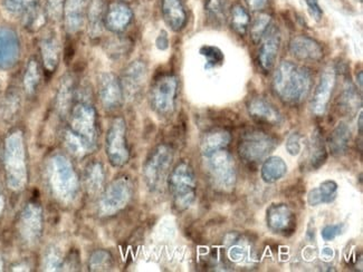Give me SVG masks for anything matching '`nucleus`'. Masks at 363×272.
Listing matches in <instances>:
<instances>
[{
	"mask_svg": "<svg viewBox=\"0 0 363 272\" xmlns=\"http://www.w3.org/2000/svg\"><path fill=\"white\" fill-rule=\"evenodd\" d=\"M69 127L64 133L67 150L76 158L93 153L99 144L95 108L87 99H80L69 112Z\"/></svg>",
	"mask_w": 363,
	"mask_h": 272,
	"instance_id": "1",
	"label": "nucleus"
},
{
	"mask_svg": "<svg viewBox=\"0 0 363 272\" xmlns=\"http://www.w3.org/2000/svg\"><path fill=\"white\" fill-rule=\"evenodd\" d=\"M312 86V75L304 66L283 60L274 73V93L288 105L301 104L307 97Z\"/></svg>",
	"mask_w": 363,
	"mask_h": 272,
	"instance_id": "2",
	"label": "nucleus"
},
{
	"mask_svg": "<svg viewBox=\"0 0 363 272\" xmlns=\"http://www.w3.org/2000/svg\"><path fill=\"white\" fill-rule=\"evenodd\" d=\"M48 186L54 197L64 204L72 203L80 190L78 174L72 162L63 154H55L47 163Z\"/></svg>",
	"mask_w": 363,
	"mask_h": 272,
	"instance_id": "3",
	"label": "nucleus"
},
{
	"mask_svg": "<svg viewBox=\"0 0 363 272\" xmlns=\"http://www.w3.org/2000/svg\"><path fill=\"white\" fill-rule=\"evenodd\" d=\"M3 164L8 186L14 191L23 190L27 183V166L21 132H12L6 138Z\"/></svg>",
	"mask_w": 363,
	"mask_h": 272,
	"instance_id": "4",
	"label": "nucleus"
},
{
	"mask_svg": "<svg viewBox=\"0 0 363 272\" xmlns=\"http://www.w3.org/2000/svg\"><path fill=\"white\" fill-rule=\"evenodd\" d=\"M167 182L176 209L178 211L189 209L197 195V180L189 162H179L169 174Z\"/></svg>",
	"mask_w": 363,
	"mask_h": 272,
	"instance_id": "5",
	"label": "nucleus"
},
{
	"mask_svg": "<svg viewBox=\"0 0 363 272\" xmlns=\"http://www.w3.org/2000/svg\"><path fill=\"white\" fill-rule=\"evenodd\" d=\"M202 159L213 186L222 192L231 191L237 181V171L231 153L222 149L204 154Z\"/></svg>",
	"mask_w": 363,
	"mask_h": 272,
	"instance_id": "6",
	"label": "nucleus"
},
{
	"mask_svg": "<svg viewBox=\"0 0 363 272\" xmlns=\"http://www.w3.org/2000/svg\"><path fill=\"white\" fill-rule=\"evenodd\" d=\"M174 161V151L167 144H160L151 151L143 165L145 186L152 192L160 191L165 186Z\"/></svg>",
	"mask_w": 363,
	"mask_h": 272,
	"instance_id": "7",
	"label": "nucleus"
},
{
	"mask_svg": "<svg viewBox=\"0 0 363 272\" xmlns=\"http://www.w3.org/2000/svg\"><path fill=\"white\" fill-rule=\"evenodd\" d=\"M132 183L128 177L113 180L106 188L99 201V212L102 217L115 216L128 206L132 197Z\"/></svg>",
	"mask_w": 363,
	"mask_h": 272,
	"instance_id": "8",
	"label": "nucleus"
},
{
	"mask_svg": "<svg viewBox=\"0 0 363 272\" xmlns=\"http://www.w3.org/2000/svg\"><path fill=\"white\" fill-rule=\"evenodd\" d=\"M277 147V140L268 133L250 131L240 138L237 149L240 159L249 164H256L268 158Z\"/></svg>",
	"mask_w": 363,
	"mask_h": 272,
	"instance_id": "9",
	"label": "nucleus"
},
{
	"mask_svg": "<svg viewBox=\"0 0 363 272\" xmlns=\"http://www.w3.org/2000/svg\"><path fill=\"white\" fill-rule=\"evenodd\" d=\"M178 94V79L174 75L158 78L151 87L149 101L153 112L161 117L172 115L176 108Z\"/></svg>",
	"mask_w": 363,
	"mask_h": 272,
	"instance_id": "10",
	"label": "nucleus"
},
{
	"mask_svg": "<svg viewBox=\"0 0 363 272\" xmlns=\"http://www.w3.org/2000/svg\"><path fill=\"white\" fill-rule=\"evenodd\" d=\"M106 152L108 162L115 168H122L129 162L130 150L126 141V124L117 117L108 127L106 138Z\"/></svg>",
	"mask_w": 363,
	"mask_h": 272,
	"instance_id": "11",
	"label": "nucleus"
},
{
	"mask_svg": "<svg viewBox=\"0 0 363 272\" xmlns=\"http://www.w3.org/2000/svg\"><path fill=\"white\" fill-rule=\"evenodd\" d=\"M5 12L12 17H21L25 26L30 29L40 27L44 21L39 0H3Z\"/></svg>",
	"mask_w": 363,
	"mask_h": 272,
	"instance_id": "12",
	"label": "nucleus"
},
{
	"mask_svg": "<svg viewBox=\"0 0 363 272\" xmlns=\"http://www.w3.org/2000/svg\"><path fill=\"white\" fill-rule=\"evenodd\" d=\"M21 239L28 245L38 243L43 231V211L36 203H28L21 211L19 220Z\"/></svg>",
	"mask_w": 363,
	"mask_h": 272,
	"instance_id": "13",
	"label": "nucleus"
},
{
	"mask_svg": "<svg viewBox=\"0 0 363 272\" xmlns=\"http://www.w3.org/2000/svg\"><path fill=\"white\" fill-rule=\"evenodd\" d=\"M266 222L270 230L283 236H291L296 227L294 212L284 203L272 204L268 208Z\"/></svg>",
	"mask_w": 363,
	"mask_h": 272,
	"instance_id": "14",
	"label": "nucleus"
},
{
	"mask_svg": "<svg viewBox=\"0 0 363 272\" xmlns=\"http://www.w3.org/2000/svg\"><path fill=\"white\" fill-rule=\"evenodd\" d=\"M336 69L332 66H327V69L322 73L316 92L313 95L312 104H311L313 113L318 116H321L327 112L334 87H336Z\"/></svg>",
	"mask_w": 363,
	"mask_h": 272,
	"instance_id": "15",
	"label": "nucleus"
},
{
	"mask_svg": "<svg viewBox=\"0 0 363 272\" xmlns=\"http://www.w3.org/2000/svg\"><path fill=\"white\" fill-rule=\"evenodd\" d=\"M147 65L142 60H134L124 69L121 78L124 96L128 99H137L147 81Z\"/></svg>",
	"mask_w": 363,
	"mask_h": 272,
	"instance_id": "16",
	"label": "nucleus"
},
{
	"mask_svg": "<svg viewBox=\"0 0 363 272\" xmlns=\"http://www.w3.org/2000/svg\"><path fill=\"white\" fill-rule=\"evenodd\" d=\"M99 96L103 108L113 111L122 104L124 90L121 82L112 73H103L99 78Z\"/></svg>",
	"mask_w": 363,
	"mask_h": 272,
	"instance_id": "17",
	"label": "nucleus"
},
{
	"mask_svg": "<svg viewBox=\"0 0 363 272\" xmlns=\"http://www.w3.org/2000/svg\"><path fill=\"white\" fill-rule=\"evenodd\" d=\"M279 45H281V34H279V28L270 25L268 32L261 39V47H259V54H258L259 65L265 72L272 71L277 64Z\"/></svg>",
	"mask_w": 363,
	"mask_h": 272,
	"instance_id": "18",
	"label": "nucleus"
},
{
	"mask_svg": "<svg viewBox=\"0 0 363 272\" xmlns=\"http://www.w3.org/2000/svg\"><path fill=\"white\" fill-rule=\"evenodd\" d=\"M21 56V42L14 30L0 27V69L15 65Z\"/></svg>",
	"mask_w": 363,
	"mask_h": 272,
	"instance_id": "19",
	"label": "nucleus"
},
{
	"mask_svg": "<svg viewBox=\"0 0 363 272\" xmlns=\"http://www.w3.org/2000/svg\"><path fill=\"white\" fill-rule=\"evenodd\" d=\"M290 51L297 60L303 62H320L325 56L323 48L316 39L296 36L290 42Z\"/></svg>",
	"mask_w": 363,
	"mask_h": 272,
	"instance_id": "20",
	"label": "nucleus"
},
{
	"mask_svg": "<svg viewBox=\"0 0 363 272\" xmlns=\"http://www.w3.org/2000/svg\"><path fill=\"white\" fill-rule=\"evenodd\" d=\"M132 18V10L126 3H113L106 10L104 26L112 33H122L129 27Z\"/></svg>",
	"mask_w": 363,
	"mask_h": 272,
	"instance_id": "21",
	"label": "nucleus"
},
{
	"mask_svg": "<svg viewBox=\"0 0 363 272\" xmlns=\"http://www.w3.org/2000/svg\"><path fill=\"white\" fill-rule=\"evenodd\" d=\"M247 110L250 116L258 122L266 123L273 126L281 125L283 123L281 112L275 108V105L263 97L253 99L247 105Z\"/></svg>",
	"mask_w": 363,
	"mask_h": 272,
	"instance_id": "22",
	"label": "nucleus"
},
{
	"mask_svg": "<svg viewBox=\"0 0 363 272\" xmlns=\"http://www.w3.org/2000/svg\"><path fill=\"white\" fill-rule=\"evenodd\" d=\"M89 1L90 0H65L64 18L69 33H78L84 26Z\"/></svg>",
	"mask_w": 363,
	"mask_h": 272,
	"instance_id": "23",
	"label": "nucleus"
},
{
	"mask_svg": "<svg viewBox=\"0 0 363 272\" xmlns=\"http://www.w3.org/2000/svg\"><path fill=\"white\" fill-rule=\"evenodd\" d=\"M165 24L174 32H180L187 23V14L183 0H163L161 3Z\"/></svg>",
	"mask_w": 363,
	"mask_h": 272,
	"instance_id": "24",
	"label": "nucleus"
},
{
	"mask_svg": "<svg viewBox=\"0 0 363 272\" xmlns=\"http://www.w3.org/2000/svg\"><path fill=\"white\" fill-rule=\"evenodd\" d=\"M75 86L72 76H64L58 86V95L55 108L58 110L60 117H67V114L72 110L74 97H75Z\"/></svg>",
	"mask_w": 363,
	"mask_h": 272,
	"instance_id": "25",
	"label": "nucleus"
},
{
	"mask_svg": "<svg viewBox=\"0 0 363 272\" xmlns=\"http://www.w3.org/2000/svg\"><path fill=\"white\" fill-rule=\"evenodd\" d=\"M43 64L48 73H54L60 62V42L54 34H48L40 40Z\"/></svg>",
	"mask_w": 363,
	"mask_h": 272,
	"instance_id": "26",
	"label": "nucleus"
},
{
	"mask_svg": "<svg viewBox=\"0 0 363 272\" xmlns=\"http://www.w3.org/2000/svg\"><path fill=\"white\" fill-rule=\"evenodd\" d=\"M339 186L333 180H327L320 186L312 188L307 195V203L311 207H318L321 204L331 203L336 200Z\"/></svg>",
	"mask_w": 363,
	"mask_h": 272,
	"instance_id": "27",
	"label": "nucleus"
},
{
	"mask_svg": "<svg viewBox=\"0 0 363 272\" xmlns=\"http://www.w3.org/2000/svg\"><path fill=\"white\" fill-rule=\"evenodd\" d=\"M106 181V171L101 162L93 161L87 164L84 171V184L91 195H96L103 191Z\"/></svg>",
	"mask_w": 363,
	"mask_h": 272,
	"instance_id": "28",
	"label": "nucleus"
},
{
	"mask_svg": "<svg viewBox=\"0 0 363 272\" xmlns=\"http://www.w3.org/2000/svg\"><path fill=\"white\" fill-rule=\"evenodd\" d=\"M106 1L104 0H90L87 5L86 18L91 36H99L104 26Z\"/></svg>",
	"mask_w": 363,
	"mask_h": 272,
	"instance_id": "29",
	"label": "nucleus"
},
{
	"mask_svg": "<svg viewBox=\"0 0 363 272\" xmlns=\"http://www.w3.org/2000/svg\"><path fill=\"white\" fill-rule=\"evenodd\" d=\"M327 159V147L320 132H314L307 147V165L311 170H318Z\"/></svg>",
	"mask_w": 363,
	"mask_h": 272,
	"instance_id": "30",
	"label": "nucleus"
},
{
	"mask_svg": "<svg viewBox=\"0 0 363 272\" xmlns=\"http://www.w3.org/2000/svg\"><path fill=\"white\" fill-rule=\"evenodd\" d=\"M350 138H351V132L349 126L345 123L338 124L327 141L331 154L334 156H343L348 151Z\"/></svg>",
	"mask_w": 363,
	"mask_h": 272,
	"instance_id": "31",
	"label": "nucleus"
},
{
	"mask_svg": "<svg viewBox=\"0 0 363 272\" xmlns=\"http://www.w3.org/2000/svg\"><path fill=\"white\" fill-rule=\"evenodd\" d=\"M288 173V165L279 156H270L265 159L261 169L263 181L266 183H275L285 177Z\"/></svg>",
	"mask_w": 363,
	"mask_h": 272,
	"instance_id": "32",
	"label": "nucleus"
},
{
	"mask_svg": "<svg viewBox=\"0 0 363 272\" xmlns=\"http://www.w3.org/2000/svg\"><path fill=\"white\" fill-rule=\"evenodd\" d=\"M231 141V135L229 134V132L224 131V129L209 132L204 135L201 141V156L213 152V151L226 149Z\"/></svg>",
	"mask_w": 363,
	"mask_h": 272,
	"instance_id": "33",
	"label": "nucleus"
},
{
	"mask_svg": "<svg viewBox=\"0 0 363 272\" xmlns=\"http://www.w3.org/2000/svg\"><path fill=\"white\" fill-rule=\"evenodd\" d=\"M21 111V95L16 90H10L0 103V120L5 124L15 120Z\"/></svg>",
	"mask_w": 363,
	"mask_h": 272,
	"instance_id": "34",
	"label": "nucleus"
},
{
	"mask_svg": "<svg viewBox=\"0 0 363 272\" xmlns=\"http://www.w3.org/2000/svg\"><path fill=\"white\" fill-rule=\"evenodd\" d=\"M250 24L248 12L242 5H235L231 12V26L238 35H245Z\"/></svg>",
	"mask_w": 363,
	"mask_h": 272,
	"instance_id": "35",
	"label": "nucleus"
},
{
	"mask_svg": "<svg viewBox=\"0 0 363 272\" xmlns=\"http://www.w3.org/2000/svg\"><path fill=\"white\" fill-rule=\"evenodd\" d=\"M204 12L215 24H222L227 16V0H206Z\"/></svg>",
	"mask_w": 363,
	"mask_h": 272,
	"instance_id": "36",
	"label": "nucleus"
},
{
	"mask_svg": "<svg viewBox=\"0 0 363 272\" xmlns=\"http://www.w3.org/2000/svg\"><path fill=\"white\" fill-rule=\"evenodd\" d=\"M39 82H40V72H39L38 63L35 60H30L24 75V87L26 93L30 95L36 93Z\"/></svg>",
	"mask_w": 363,
	"mask_h": 272,
	"instance_id": "37",
	"label": "nucleus"
},
{
	"mask_svg": "<svg viewBox=\"0 0 363 272\" xmlns=\"http://www.w3.org/2000/svg\"><path fill=\"white\" fill-rule=\"evenodd\" d=\"M199 51H200L201 56L204 57V60H206L204 69L207 71L224 65L225 55L222 53V49L216 47V46L204 45L200 48Z\"/></svg>",
	"mask_w": 363,
	"mask_h": 272,
	"instance_id": "38",
	"label": "nucleus"
},
{
	"mask_svg": "<svg viewBox=\"0 0 363 272\" xmlns=\"http://www.w3.org/2000/svg\"><path fill=\"white\" fill-rule=\"evenodd\" d=\"M113 264V258L106 250H96L91 254L89 268L91 271H106Z\"/></svg>",
	"mask_w": 363,
	"mask_h": 272,
	"instance_id": "39",
	"label": "nucleus"
},
{
	"mask_svg": "<svg viewBox=\"0 0 363 272\" xmlns=\"http://www.w3.org/2000/svg\"><path fill=\"white\" fill-rule=\"evenodd\" d=\"M131 48V42L126 38H115L108 40L106 44V53L112 60H119L128 54Z\"/></svg>",
	"mask_w": 363,
	"mask_h": 272,
	"instance_id": "40",
	"label": "nucleus"
},
{
	"mask_svg": "<svg viewBox=\"0 0 363 272\" xmlns=\"http://www.w3.org/2000/svg\"><path fill=\"white\" fill-rule=\"evenodd\" d=\"M63 257H62L60 249L56 247L47 249L44 259H43V267L46 271H60L63 268Z\"/></svg>",
	"mask_w": 363,
	"mask_h": 272,
	"instance_id": "41",
	"label": "nucleus"
},
{
	"mask_svg": "<svg viewBox=\"0 0 363 272\" xmlns=\"http://www.w3.org/2000/svg\"><path fill=\"white\" fill-rule=\"evenodd\" d=\"M270 21H272V18L268 14H261L256 17L255 21L250 26V37H252L254 42H261V39L263 38L270 26Z\"/></svg>",
	"mask_w": 363,
	"mask_h": 272,
	"instance_id": "42",
	"label": "nucleus"
},
{
	"mask_svg": "<svg viewBox=\"0 0 363 272\" xmlns=\"http://www.w3.org/2000/svg\"><path fill=\"white\" fill-rule=\"evenodd\" d=\"M354 90L355 88L352 85H348V86L345 87L342 95H341V99H340L342 108L347 112L354 111L358 108V101H360L359 97H358L357 92Z\"/></svg>",
	"mask_w": 363,
	"mask_h": 272,
	"instance_id": "43",
	"label": "nucleus"
},
{
	"mask_svg": "<svg viewBox=\"0 0 363 272\" xmlns=\"http://www.w3.org/2000/svg\"><path fill=\"white\" fill-rule=\"evenodd\" d=\"M65 0H47L46 14L51 21H58L64 16Z\"/></svg>",
	"mask_w": 363,
	"mask_h": 272,
	"instance_id": "44",
	"label": "nucleus"
},
{
	"mask_svg": "<svg viewBox=\"0 0 363 272\" xmlns=\"http://www.w3.org/2000/svg\"><path fill=\"white\" fill-rule=\"evenodd\" d=\"M343 230H344V225H325L322 230L321 236L323 238L325 241L327 243H330V241H333L334 239H336L340 234H342Z\"/></svg>",
	"mask_w": 363,
	"mask_h": 272,
	"instance_id": "45",
	"label": "nucleus"
},
{
	"mask_svg": "<svg viewBox=\"0 0 363 272\" xmlns=\"http://www.w3.org/2000/svg\"><path fill=\"white\" fill-rule=\"evenodd\" d=\"M286 150L291 156L300 154L302 150V136L298 133H292L286 141Z\"/></svg>",
	"mask_w": 363,
	"mask_h": 272,
	"instance_id": "46",
	"label": "nucleus"
},
{
	"mask_svg": "<svg viewBox=\"0 0 363 272\" xmlns=\"http://www.w3.org/2000/svg\"><path fill=\"white\" fill-rule=\"evenodd\" d=\"M305 3L311 17L314 21H321L323 18V10L318 3V0H305Z\"/></svg>",
	"mask_w": 363,
	"mask_h": 272,
	"instance_id": "47",
	"label": "nucleus"
},
{
	"mask_svg": "<svg viewBox=\"0 0 363 272\" xmlns=\"http://www.w3.org/2000/svg\"><path fill=\"white\" fill-rule=\"evenodd\" d=\"M247 5H248L249 10H254V12H259V10H264L266 5H268V0H246Z\"/></svg>",
	"mask_w": 363,
	"mask_h": 272,
	"instance_id": "48",
	"label": "nucleus"
},
{
	"mask_svg": "<svg viewBox=\"0 0 363 272\" xmlns=\"http://www.w3.org/2000/svg\"><path fill=\"white\" fill-rule=\"evenodd\" d=\"M156 47L159 48V49H161V51H165V49L168 48V35H167V33H165V30H163V32L160 33L159 36H158V38H156Z\"/></svg>",
	"mask_w": 363,
	"mask_h": 272,
	"instance_id": "49",
	"label": "nucleus"
},
{
	"mask_svg": "<svg viewBox=\"0 0 363 272\" xmlns=\"http://www.w3.org/2000/svg\"><path fill=\"white\" fill-rule=\"evenodd\" d=\"M3 208H5V199H3V193H1V190H0V216L3 213Z\"/></svg>",
	"mask_w": 363,
	"mask_h": 272,
	"instance_id": "50",
	"label": "nucleus"
},
{
	"mask_svg": "<svg viewBox=\"0 0 363 272\" xmlns=\"http://www.w3.org/2000/svg\"><path fill=\"white\" fill-rule=\"evenodd\" d=\"M362 127H363V116H362V112H361L360 116H359V133H360V135H362Z\"/></svg>",
	"mask_w": 363,
	"mask_h": 272,
	"instance_id": "51",
	"label": "nucleus"
},
{
	"mask_svg": "<svg viewBox=\"0 0 363 272\" xmlns=\"http://www.w3.org/2000/svg\"><path fill=\"white\" fill-rule=\"evenodd\" d=\"M359 86L362 88V72L359 73Z\"/></svg>",
	"mask_w": 363,
	"mask_h": 272,
	"instance_id": "52",
	"label": "nucleus"
},
{
	"mask_svg": "<svg viewBox=\"0 0 363 272\" xmlns=\"http://www.w3.org/2000/svg\"><path fill=\"white\" fill-rule=\"evenodd\" d=\"M0 270H3V261L0 259Z\"/></svg>",
	"mask_w": 363,
	"mask_h": 272,
	"instance_id": "53",
	"label": "nucleus"
}]
</instances>
